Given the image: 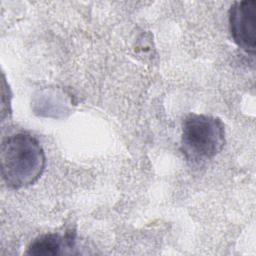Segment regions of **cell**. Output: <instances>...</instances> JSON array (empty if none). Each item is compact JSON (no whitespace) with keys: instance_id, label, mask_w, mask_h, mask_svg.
Masks as SVG:
<instances>
[{"instance_id":"6da1fadb","label":"cell","mask_w":256,"mask_h":256,"mask_svg":"<svg viewBox=\"0 0 256 256\" xmlns=\"http://www.w3.org/2000/svg\"><path fill=\"white\" fill-rule=\"evenodd\" d=\"M46 166L40 142L28 133H17L1 144V174L10 189L28 187L41 177Z\"/></svg>"},{"instance_id":"7a4b0ae2","label":"cell","mask_w":256,"mask_h":256,"mask_svg":"<svg viewBox=\"0 0 256 256\" xmlns=\"http://www.w3.org/2000/svg\"><path fill=\"white\" fill-rule=\"evenodd\" d=\"M221 119L206 114H189L183 121L181 151L192 165H202L216 157L225 145Z\"/></svg>"},{"instance_id":"3957f363","label":"cell","mask_w":256,"mask_h":256,"mask_svg":"<svg viewBox=\"0 0 256 256\" xmlns=\"http://www.w3.org/2000/svg\"><path fill=\"white\" fill-rule=\"evenodd\" d=\"M228 20L234 42L246 53L254 55L256 50V1L234 2L229 9Z\"/></svg>"},{"instance_id":"277c9868","label":"cell","mask_w":256,"mask_h":256,"mask_svg":"<svg viewBox=\"0 0 256 256\" xmlns=\"http://www.w3.org/2000/svg\"><path fill=\"white\" fill-rule=\"evenodd\" d=\"M75 237L72 233L61 235L58 233H49L36 238L28 247L29 255H57L63 254L64 249L74 247Z\"/></svg>"}]
</instances>
